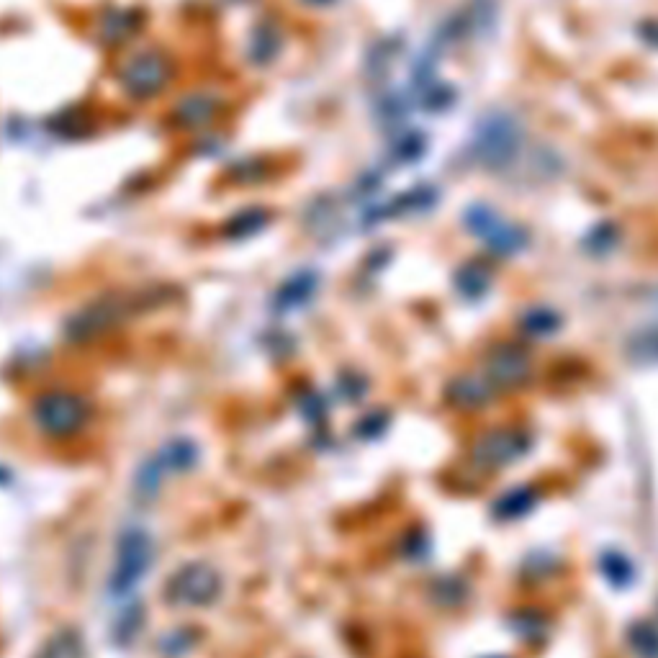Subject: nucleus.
I'll return each mask as SVG.
<instances>
[{
	"label": "nucleus",
	"mask_w": 658,
	"mask_h": 658,
	"mask_svg": "<svg viewBox=\"0 0 658 658\" xmlns=\"http://www.w3.org/2000/svg\"><path fill=\"white\" fill-rule=\"evenodd\" d=\"M522 129L520 121L507 111H491L479 121L473 132L471 152L481 168L504 170L520 155Z\"/></svg>",
	"instance_id": "1"
},
{
	"label": "nucleus",
	"mask_w": 658,
	"mask_h": 658,
	"mask_svg": "<svg viewBox=\"0 0 658 658\" xmlns=\"http://www.w3.org/2000/svg\"><path fill=\"white\" fill-rule=\"evenodd\" d=\"M152 561H155V545L147 530L142 527H129L124 530L116 543V558L114 571H111V581L108 589L114 597H124L137 587L142 576L150 571Z\"/></svg>",
	"instance_id": "2"
},
{
	"label": "nucleus",
	"mask_w": 658,
	"mask_h": 658,
	"mask_svg": "<svg viewBox=\"0 0 658 658\" xmlns=\"http://www.w3.org/2000/svg\"><path fill=\"white\" fill-rule=\"evenodd\" d=\"M219 594H222V576L214 566L201 561L180 566L165 584V597L178 607L214 605Z\"/></svg>",
	"instance_id": "3"
},
{
	"label": "nucleus",
	"mask_w": 658,
	"mask_h": 658,
	"mask_svg": "<svg viewBox=\"0 0 658 658\" xmlns=\"http://www.w3.org/2000/svg\"><path fill=\"white\" fill-rule=\"evenodd\" d=\"M466 227L473 237H479L484 242L486 250L502 255V258L517 255L527 247L525 229L507 222L504 216H499L497 211L484 204H476L466 211Z\"/></svg>",
	"instance_id": "4"
},
{
	"label": "nucleus",
	"mask_w": 658,
	"mask_h": 658,
	"mask_svg": "<svg viewBox=\"0 0 658 658\" xmlns=\"http://www.w3.org/2000/svg\"><path fill=\"white\" fill-rule=\"evenodd\" d=\"M34 419L39 430L47 432L49 437H70L85 425L88 407L80 396L67 394V391H49L36 399Z\"/></svg>",
	"instance_id": "5"
},
{
	"label": "nucleus",
	"mask_w": 658,
	"mask_h": 658,
	"mask_svg": "<svg viewBox=\"0 0 658 658\" xmlns=\"http://www.w3.org/2000/svg\"><path fill=\"white\" fill-rule=\"evenodd\" d=\"M530 448V437L520 430H494L473 445V461L484 468H502L520 461Z\"/></svg>",
	"instance_id": "6"
},
{
	"label": "nucleus",
	"mask_w": 658,
	"mask_h": 658,
	"mask_svg": "<svg viewBox=\"0 0 658 658\" xmlns=\"http://www.w3.org/2000/svg\"><path fill=\"white\" fill-rule=\"evenodd\" d=\"M486 376L502 389H515L530 376V358L515 345L494 347L486 358Z\"/></svg>",
	"instance_id": "7"
},
{
	"label": "nucleus",
	"mask_w": 658,
	"mask_h": 658,
	"mask_svg": "<svg viewBox=\"0 0 658 658\" xmlns=\"http://www.w3.org/2000/svg\"><path fill=\"white\" fill-rule=\"evenodd\" d=\"M435 204V191L430 186H414L412 191H407L404 196H396L389 204L378 206L365 214V222L376 224L386 222V219H394V216L414 214V211H425Z\"/></svg>",
	"instance_id": "8"
},
{
	"label": "nucleus",
	"mask_w": 658,
	"mask_h": 658,
	"mask_svg": "<svg viewBox=\"0 0 658 658\" xmlns=\"http://www.w3.org/2000/svg\"><path fill=\"white\" fill-rule=\"evenodd\" d=\"M317 273L314 270H304V273H296L294 278H288L276 294V306L281 312H294L299 306H304L306 301L312 299L314 291H317Z\"/></svg>",
	"instance_id": "9"
},
{
	"label": "nucleus",
	"mask_w": 658,
	"mask_h": 658,
	"mask_svg": "<svg viewBox=\"0 0 658 658\" xmlns=\"http://www.w3.org/2000/svg\"><path fill=\"white\" fill-rule=\"evenodd\" d=\"M155 461L160 463L165 476H170V473L191 471L198 461V448L191 443V440L178 437V440H170V443L155 455Z\"/></svg>",
	"instance_id": "10"
},
{
	"label": "nucleus",
	"mask_w": 658,
	"mask_h": 658,
	"mask_svg": "<svg viewBox=\"0 0 658 658\" xmlns=\"http://www.w3.org/2000/svg\"><path fill=\"white\" fill-rule=\"evenodd\" d=\"M625 353L635 365H658V322L635 329L625 342Z\"/></svg>",
	"instance_id": "11"
},
{
	"label": "nucleus",
	"mask_w": 658,
	"mask_h": 658,
	"mask_svg": "<svg viewBox=\"0 0 658 658\" xmlns=\"http://www.w3.org/2000/svg\"><path fill=\"white\" fill-rule=\"evenodd\" d=\"M448 396L455 407L473 409V407H481V404H486V401L491 399V391H489V386L481 381V378L461 376V378H455V381L448 386Z\"/></svg>",
	"instance_id": "12"
},
{
	"label": "nucleus",
	"mask_w": 658,
	"mask_h": 658,
	"mask_svg": "<svg viewBox=\"0 0 658 658\" xmlns=\"http://www.w3.org/2000/svg\"><path fill=\"white\" fill-rule=\"evenodd\" d=\"M36 658H85L83 635L75 628H62L47 638Z\"/></svg>",
	"instance_id": "13"
},
{
	"label": "nucleus",
	"mask_w": 658,
	"mask_h": 658,
	"mask_svg": "<svg viewBox=\"0 0 658 658\" xmlns=\"http://www.w3.org/2000/svg\"><path fill=\"white\" fill-rule=\"evenodd\" d=\"M489 283H491L489 270L479 263L463 265V268L455 273V286H458L461 296H466V299L471 301L481 299V296L489 291Z\"/></svg>",
	"instance_id": "14"
},
{
	"label": "nucleus",
	"mask_w": 658,
	"mask_h": 658,
	"mask_svg": "<svg viewBox=\"0 0 658 658\" xmlns=\"http://www.w3.org/2000/svg\"><path fill=\"white\" fill-rule=\"evenodd\" d=\"M535 507V491L530 486H520V489L509 491L497 502V515L504 520H517V517L527 515Z\"/></svg>",
	"instance_id": "15"
},
{
	"label": "nucleus",
	"mask_w": 658,
	"mask_h": 658,
	"mask_svg": "<svg viewBox=\"0 0 658 658\" xmlns=\"http://www.w3.org/2000/svg\"><path fill=\"white\" fill-rule=\"evenodd\" d=\"M558 324H561L558 314L553 312V309H543V306H538V309H530V312L522 317V329H525L530 337L553 335V332L558 329Z\"/></svg>",
	"instance_id": "16"
},
{
	"label": "nucleus",
	"mask_w": 658,
	"mask_h": 658,
	"mask_svg": "<svg viewBox=\"0 0 658 658\" xmlns=\"http://www.w3.org/2000/svg\"><path fill=\"white\" fill-rule=\"evenodd\" d=\"M602 574H605V579L610 581V584H615V587H625V584L633 581V566H630L628 558L620 556V553H605V556H602Z\"/></svg>",
	"instance_id": "17"
},
{
	"label": "nucleus",
	"mask_w": 658,
	"mask_h": 658,
	"mask_svg": "<svg viewBox=\"0 0 658 658\" xmlns=\"http://www.w3.org/2000/svg\"><path fill=\"white\" fill-rule=\"evenodd\" d=\"M630 646L643 658H658V630L643 623L630 630Z\"/></svg>",
	"instance_id": "18"
},
{
	"label": "nucleus",
	"mask_w": 658,
	"mask_h": 658,
	"mask_svg": "<svg viewBox=\"0 0 658 658\" xmlns=\"http://www.w3.org/2000/svg\"><path fill=\"white\" fill-rule=\"evenodd\" d=\"M139 615H142V610H139L137 605L126 612V615H121L119 628H116V643H124V646H129V643L134 641V635H137L139 625H142V617Z\"/></svg>",
	"instance_id": "19"
},
{
	"label": "nucleus",
	"mask_w": 658,
	"mask_h": 658,
	"mask_svg": "<svg viewBox=\"0 0 658 658\" xmlns=\"http://www.w3.org/2000/svg\"><path fill=\"white\" fill-rule=\"evenodd\" d=\"M617 242V229L612 224H599L592 229V234L587 237L589 252H607L612 250V245Z\"/></svg>",
	"instance_id": "20"
},
{
	"label": "nucleus",
	"mask_w": 658,
	"mask_h": 658,
	"mask_svg": "<svg viewBox=\"0 0 658 658\" xmlns=\"http://www.w3.org/2000/svg\"><path fill=\"white\" fill-rule=\"evenodd\" d=\"M638 34H641V39L648 44V47H656L658 49V18H651V21H643V24L638 26Z\"/></svg>",
	"instance_id": "21"
},
{
	"label": "nucleus",
	"mask_w": 658,
	"mask_h": 658,
	"mask_svg": "<svg viewBox=\"0 0 658 658\" xmlns=\"http://www.w3.org/2000/svg\"><path fill=\"white\" fill-rule=\"evenodd\" d=\"M314 3H327V0H314Z\"/></svg>",
	"instance_id": "22"
}]
</instances>
